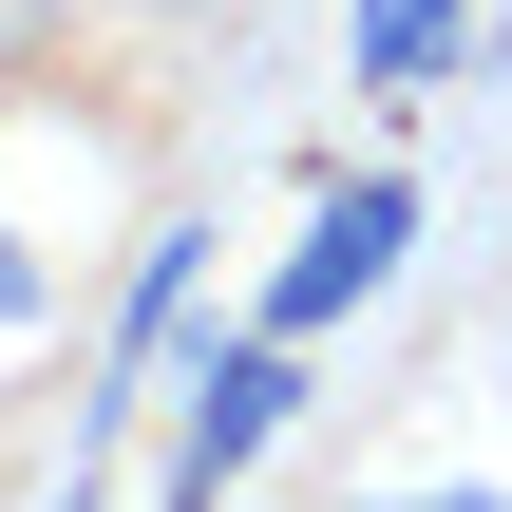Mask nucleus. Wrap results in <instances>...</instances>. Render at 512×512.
Here are the masks:
<instances>
[{"label": "nucleus", "instance_id": "nucleus-1", "mask_svg": "<svg viewBox=\"0 0 512 512\" xmlns=\"http://www.w3.org/2000/svg\"><path fill=\"white\" fill-rule=\"evenodd\" d=\"M399 247H418V190H399V171L323 190V228H304V247H285V285H266V342H323L342 304H380V285H399Z\"/></svg>", "mask_w": 512, "mask_h": 512}, {"label": "nucleus", "instance_id": "nucleus-2", "mask_svg": "<svg viewBox=\"0 0 512 512\" xmlns=\"http://www.w3.org/2000/svg\"><path fill=\"white\" fill-rule=\"evenodd\" d=\"M285 399H304V342H228L190 399H171V512H209L266 437H285Z\"/></svg>", "mask_w": 512, "mask_h": 512}, {"label": "nucleus", "instance_id": "nucleus-3", "mask_svg": "<svg viewBox=\"0 0 512 512\" xmlns=\"http://www.w3.org/2000/svg\"><path fill=\"white\" fill-rule=\"evenodd\" d=\"M342 19H361V76H380V95H418V76L456 57V0H342Z\"/></svg>", "mask_w": 512, "mask_h": 512}, {"label": "nucleus", "instance_id": "nucleus-4", "mask_svg": "<svg viewBox=\"0 0 512 512\" xmlns=\"http://www.w3.org/2000/svg\"><path fill=\"white\" fill-rule=\"evenodd\" d=\"M57 19H171L190 38V19H247V0H57Z\"/></svg>", "mask_w": 512, "mask_h": 512}, {"label": "nucleus", "instance_id": "nucleus-5", "mask_svg": "<svg viewBox=\"0 0 512 512\" xmlns=\"http://www.w3.org/2000/svg\"><path fill=\"white\" fill-rule=\"evenodd\" d=\"M38 304H57V285H38V247L0 228V323H38Z\"/></svg>", "mask_w": 512, "mask_h": 512}, {"label": "nucleus", "instance_id": "nucleus-6", "mask_svg": "<svg viewBox=\"0 0 512 512\" xmlns=\"http://www.w3.org/2000/svg\"><path fill=\"white\" fill-rule=\"evenodd\" d=\"M19 57H57V0H0V76H19Z\"/></svg>", "mask_w": 512, "mask_h": 512}, {"label": "nucleus", "instance_id": "nucleus-7", "mask_svg": "<svg viewBox=\"0 0 512 512\" xmlns=\"http://www.w3.org/2000/svg\"><path fill=\"white\" fill-rule=\"evenodd\" d=\"M361 512H512V494H361Z\"/></svg>", "mask_w": 512, "mask_h": 512}]
</instances>
